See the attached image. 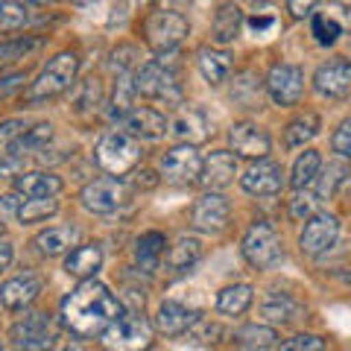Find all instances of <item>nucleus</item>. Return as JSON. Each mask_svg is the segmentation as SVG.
Returning a JSON list of instances; mask_svg holds the SVG:
<instances>
[{
    "mask_svg": "<svg viewBox=\"0 0 351 351\" xmlns=\"http://www.w3.org/2000/svg\"><path fill=\"white\" fill-rule=\"evenodd\" d=\"M123 313L120 302L112 295L106 284L88 278L62 302V322L76 337L103 334L117 316Z\"/></svg>",
    "mask_w": 351,
    "mask_h": 351,
    "instance_id": "1",
    "label": "nucleus"
},
{
    "mask_svg": "<svg viewBox=\"0 0 351 351\" xmlns=\"http://www.w3.org/2000/svg\"><path fill=\"white\" fill-rule=\"evenodd\" d=\"M76 71H80V59H76V53L64 50V53H59V56H53L47 62V68L38 73V80L29 85L27 100L29 103H41V100H53V97L64 94L73 85Z\"/></svg>",
    "mask_w": 351,
    "mask_h": 351,
    "instance_id": "2",
    "label": "nucleus"
},
{
    "mask_svg": "<svg viewBox=\"0 0 351 351\" xmlns=\"http://www.w3.org/2000/svg\"><path fill=\"white\" fill-rule=\"evenodd\" d=\"M152 325L141 313H120L117 319L103 331L106 351H149L152 346Z\"/></svg>",
    "mask_w": 351,
    "mask_h": 351,
    "instance_id": "3",
    "label": "nucleus"
},
{
    "mask_svg": "<svg viewBox=\"0 0 351 351\" xmlns=\"http://www.w3.org/2000/svg\"><path fill=\"white\" fill-rule=\"evenodd\" d=\"M94 156L106 173L123 176L141 161V147H138V138H132L129 132L114 129V132H108V135H103Z\"/></svg>",
    "mask_w": 351,
    "mask_h": 351,
    "instance_id": "4",
    "label": "nucleus"
},
{
    "mask_svg": "<svg viewBox=\"0 0 351 351\" xmlns=\"http://www.w3.org/2000/svg\"><path fill=\"white\" fill-rule=\"evenodd\" d=\"M9 339L18 351H50L59 343V328L50 313H27L9 328Z\"/></svg>",
    "mask_w": 351,
    "mask_h": 351,
    "instance_id": "5",
    "label": "nucleus"
},
{
    "mask_svg": "<svg viewBox=\"0 0 351 351\" xmlns=\"http://www.w3.org/2000/svg\"><path fill=\"white\" fill-rule=\"evenodd\" d=\"M188 32H191L188 18L179 15V12H170V9L149 12L147 21H144V41L156 53L176 50L184 38H188Z\"/></svg>",
    "mask_w": 351,
    "mask_h": 351,
    "instance_id": "6",
    "label": "nucleus"
},
{
    "mask_svg": "<svg viewBox=\"0 0 351 351\" xmlns=\"http://www.w3.org/2000/svg\"><path fill=\"white\" fill-rule=\"evenodd\" d=\"M135 88L141 97L147 100H161V103H179L182 100V88L176 82V76L170 68H164V62H149L135 73Z\"/></svg>",
    "mask_w": 351,
    "mask_h": 351,
    "instance_id": "7",
    "label": "nucleus"
},
{
    "mask_svg": "<svg viewBox=\"0 0 351 351\" xmlns=\"http://www.w3.org/2000/svg\"><path fill=\"white\" fill-rule=\"evenodd\" d=\"M243 258L258 269H267L272 263L281 261V243H278V234L269 223H255L243 234Z\"/></svg>",
    "mask_w": 351,
    "mask_h": 351,
    "instance_id": "8",
    "label": "nucleus"
},
{
    "mask_svg": "<svg viewBox=\"0 0 351 351\" xmlns=\"http://www.w3.org/2000/svg\"><path fill=\"white\" fill-rule=\"evenodd\" d=\"M267 91L276 106H299L304 94V71L290 62L272 64V71L267 76Z\"/></svg>",
    "mask_w": 351,
    "mask_h": 351,
    "instance_id": "9",
    "label": "nucleus"
},
{
    "mask_svg": "<svg viewBox=\"0 0 351 351\" xmlns=\"http://www.w3.org/2000/svg\"><path fill=\"white\" fill-rule=\"evenodd\" d=\"M80 199L91 214H114L117 208L126 205L129 188L123 182H117V179H97V182L85 184Z\"/></svg>",
    "mask_w": 351,
    "mask_h": 351,
    "instance_id": "10",
    "label": "nucleus"
},
{
    "mask_svg": "<svg viewBox=\"0 0 351 351\" xmlns=\"http://www.w3.org/2000/svg\"><path fill=\"white\" fill-rule=\"evenodd\" d=\"M199 173H202V158H199V152L193 149V144L173 147L167 156L161 158V176L173 184L199 182Z\"/></svg>",
    "mask_w": 351,
    "mask_h": 351,
    "instance_id": "11",
    "label": "nucleus"
},
{
    "mask_svg": "<svg viewBox=\"0 0 351 351\" xmlns=\"http://www.w3.org/2000/svg\"><path fill=\"white\" fill-rule=\"evenodd\" d=\"M228 214H232V208H228L226 196H219L217 191H208L202 199L193 205V211H191V226L196 228V232L219 234V232H223V228L228 226Z\"/></svg>",
    "mask_w": 351,
    "mask_h": 351,
    "instance_id": "12",
    "label": "nucleus"
},
{
    "mask_svg": "<svg viewBox=\"0 0 351 351\" xmlns=\"http://www.w3.org/2000/svg\"><path fill=\"white\" fill-rule=\"evenodd\" d=\"M337 234H339V219L334 214H313L299 237V249L304 255L316 258L337 243Z\"/></svg>",
    "mask_w": 351,
    "mask_h": 351,
    "instance_id": "13",
    "label": "nucleus"
},
{
    "mask_svg": "<svg viewBox=\"0 0 351 351\" xmlns=\"http://www.w3.org/2000/svg\"><path fill=\"white\" fill-rule=\"evenodd\" d=\"M313 88L328 100H346L351 97V62L348 59H331L319 64L313 73Z\"/></svg>",
    "mask_w": 351,
    "mask_h": 351,
    "instance_id": "14",
    "label": "nucleus"
},
{
    "mask_svg": "<svg viewBox=\"0 0 351 351\" xmlns=\"http://www.w3.org/2000/svg\"><path fill=\"white\" fill-rule=\"evenodd\" d=\"M240 188L252 196H276L284 188V167L276 161L261 158L258 164H252V167L240 176Z\"/></svg>",
    "mask_w": 351,
    "mask_h": 351,
    "instance_id": "15",
    "label": "nucleus"
},
{
    "mask_svg": "<svg viewBox=\"0 0 351 351\" xmlns=\"http://www.w3.org/2000/svg\"><path fill=\"white\" fill-rule=\"evenodd\" d=\"M120 126H123V132H129L132 138L156 141V138H161L164 132L170 129V120L164 117V112H158V108L138 106V108H132L129 114L120 117Z\"/></svg>",
    "mask_w": 351,
    "mask_h": 351,
    "instance_id": "16",
    "label": "nucleus"
},
{
    "mask_svg": "<svg viewBox=\"0 0 351 351\" xmlns=\"http://www.w3.org/2000/svg\"><path fill=\"white\" fill-rule=\"evenodd\" d=\"M228 144L240 158L261 161L269 156V135L255 123H234L228 129Z\"/></svg>",
    "mask_w": 351,
    "mask_h": 351,
    "instance_id": "17",
    "label": "nucleus"
},
{
    "mask_svg": "<svg viewBox=\"0 0 351 351\" xmlns=\"http://www.w3.org/2000/svg\"><path fill=\"white\" fill-rule=\"evenodd\" d=\"M237 176V156L228 149H217L202 161L199 184L208 191H223L226 184H232Z\"/></svg>",
    "mask_w": 351,
    "mask_h": 351,
    "instance_id": "18",
    "label": "nucleus"
},
{
    "mask_svg": "<svg viewBox=\"0 0 351 351\" xmlns=\"http://www.w3.org/2000/svg\"><path fill=\"white\" fill-rule=\"evenodd\" d=\"M170 132L184 144H199L208 138V114L196 106H182L170 120Z\"/></svg>",
    "mask_w": 351,
    "mask_h": 351,
    "instance_id": "19",
    "label": "nucleus"
},
{
    "mask_svg": "<svg viewBox=\"0 0 351 351\" xmlns=\"http://www.w3.org/2000/svg\"><path fill=\"white\" fill-rule=\"evenodd\" d=\"M199 322V313L179 302H164L156 313V328L164 337H182Z\"/></svg>",
    "mask_w": 351,
    "mask_h": 351,
    "instance_id": "20",
    "label": "nucleus"
},
{
    "mask_svg": "<svg viewBox=\"0 0 351 351\" xmlns=\"http://www.w3.org/2000/svg\"><path fill=\"white\" fill-rule=\"evenodd\" d=\"M41 293V281L38 276H18V278H9L3 287H0V304L6 307V311H24L36 302V295Z\"/></svg>",
    "mask_w": 351,
    "mask_h": 351,
    "instance_id": "21",
    "label": "nucleus"
},
{
    "mask_svg": "<svg viewBox=\"0 0 351 351\" xmlns=\"http://www.w3.org/2000/svg\"><path fill=\"white\" fill-rule=\"evenodd\" d=\"M103 267V249L97 243H85V246H76L68 261H64V272L80 281H88L97 276V269Z\"/></svg>",
    "mask_w": 351,
    "mask_h": 351,
    "instance_id": "22",
    "label": "nucleus"
},
{
    "mask_svg": "<svg viewBox=\"0 0 351 351\" xmlns=\"http://www.w3.org/2000/svg\"><path fill=\"white\" fill-rule=\"evenodd\" d=\"M15 191L29 196V199H44V196H56L62 191V179L44 170H32L15 179Z\"/></svg>",
    "mask_w": 351,
    "mask_h": 351,
    "instance_id": "23",
    "label": "nucleus"
},
{
    "mask_svg": "<svg viewBox=\"0 0 351 351\" xmlns=\"http://www.w3.org/2000/svg\"><path fill=\"white\" fill-rule=\"evenodd\" d=\"M199 73L205 76L208 85H223L232 73V56L226 50H214V47H202L199 50Z\"/></svg>",
    "mask_w": 351,
    "mask_h": 351,
    "instance_id": "24",
    "label": "nucleus"
},
{
    "mask_svg": "<svg viewBox=\"0 0 351 351\" xmlns=\"http://www.w3.org/2000/svg\"><path fill=\"white\" fill-rule=\"evenodd\" d=\"M240 27H243V9L237 3H223L214 15V41L232 44L240 36Z\"/></svg>",
    "mask_w": 351,
    "mask_h": 351,
    "instance_id": "25",
    "label": "nucleus"
},
{
    "mask_svg": "<svg viewBox=\"0 0 351 351\" xmlns=\"http://www.w3.org/2000/svg\"><path fill=\"white\" fill-rule=\"evenodd\" d=\"M252 299H255V290L249 287V284H232V287L219 290L217 295V311L226 313V316H240L249 311Z\"/></svg>",
    "mask_w": 351,
    "mask_h": 351,
    "instance_id": "26",
    "label": "nucleus"
},
{
    "mask_svg": "<svg viewBox=\"0 0 351 351\" xmlns=\"http://www.w3.org/2000/svg\"><path fill=\"white\" fill-rule=\"evenodd\" d=\"M319 114H313V112H304V114H299L295 120H290L287 123V129H284V144H287L290 149H295V147H304L311 138H316L319 135Z\"/></svg>",
    "mask_w": 351,
    "mask_h": 351,
    "instance_id": "27",
    "label": "nucleus"
},
{
    "mask_svg": "<svg viewBox=\"0 0 351 351\" xmlns=\"http://www.w3.org/2000/svg\"><path fill=\"white\" fill-rule=\"evenodd\" d=\"M164 246H167V240H164L161 232L141 234L138 243H135V261H138V267L144 269V272H152V269L158 267L161 255H164Z\"/></svg>",
    "mask_w": 351,
    "mask_h": 351,
    "instance_id": "28",
    "label": "nucleus"
},
{
    "mask_svg": "<svg viewBox=\"0 0 351 351\" xmlns=\"http://www.w3.org/2000/svg\"><path fill=\"white\" fill-rule=\"evenodd\" d=\"M76 243V228L71 226H56V228H47V232H41L36 237V249L41 255H62V252H68L71 246Z\"/></svg>",
    "mask_w": 351,
    "mask_h": 351,
    "instance_id": "29",
    "label": "nucleus"
},
{
    "mask_svg": "<svg viewBox=\"0 0 351 351\" xmlns=\"http://www.w3.org/2000/svg\"><path fill=\"white\" fill-rule=\"evenodd\" d=\"M202 258V243L196 237H179L176 246L167 255V269L170 272H188L196 261Z\"/></svg>",
    "mask_w": 351,
    "mask_h": 351,
    "instance_id": "30",
    "label": "nucleus"
},
{
    "mask_svg": "<svg viewBox=\"0 0 351 351\" xmlns=\"http://www.w3.org/2000/svg\"><path fill=\"white\" fill-rule=\"evenodd\" d=\"M319 170H322V156L316 149H304L299 158H295V164H293V176H290V182H293V188L295 191H302V188H307L316 176H319Z\"/></svg>",
    "mask_w": 351,
    "mask_h": 351,
    "instance_id": "31",
    "label": "nucleus"
},
{
    "mask_svg": "<svg viewBox=\"0 0 351 351\" xmlns=\"http://www.w3.org/2000/svg\"><path fill=\"white\" fill-rule=\"evenodd\" d=\"M50 138H53V126L50 123H36V126H29L24 135H21L15 144H9V147H12V152L21 158V156H29V152H41L44 147L50 144Z\"/></svg>",
    "mask_w": 351,
    "mask_h": 351,
    "instance_id": "32",
    "label": "nucleus"
},
{
    "mask_svg": "<svg viewBox=\"0 0 351 351\" xmlns=\"http://www.w3.org/2000/svg\"><path fill=\"white\" fill-rule=\"evenodd\" d=\"M263 316H267L269 322H281L287 325L295 319V313H299V304H295L287 293H269L267 299H263Z\"/></svg>",
    "mask_w": 351,
    "mask_h": 351,
    "instance_id": "33",
    "label": "nucleus"
},
{
    "mask_svg": "<svg viewBox=\"0 0 351 351\" xmlns=\"http://www.w3.org/2000/svg\"><path fill=\"white\" fill-rule=\"evenodd\" d=\"M234 339L240 346L258 348V351H267V348L278 346V334L272 331V328H267V325H246V328H240V331L234 334Z\"/></svg>",
    "mask_w": 351,
    "mask_h": 351,
    "instance_id": "34",
    "label": "nucleus"
},
{
    "mask_svg": "<svg viewBox=\"0 0 351 351\" xmlns=\"http://www.w3.org/2000/svg\"><path fill=\"white\" fill-rule=\"evenodd\" d=\"M59 211V202L53 199V196H44V199H27V202H21L18 208V219L21 223H41V219H47Z\"/></svg>",
    "mask_w": 351,
    "mask_h": 351,
    "instance_id": "35",
    "label": "nucleus"
},
{
    "mask_svg": "<svg viewBox=\"0 0 351 351\" xmlns=\"http://www.w3.org/2000/svg\"><path fill=\"white\" fill-rule=\"evenodd\" d=\"M138 97V88H135V76L123 73L120 76V82L114 85V94H112V114L120 120L123 114L132 112V100Z\"/></svg>",
    "mask_w": 351,
    "mask_h": 351,
    "instance_id": "36",
    "label": "nucleus"
},
{
    "mask_svg": "<svg viewBox=\"0 0 351 351\" xmlns=\"http://www.w3.org/2000/svg\"><path fill=\"white\" fill-rule=\"evenodd\" d=\"M29 21L27 6L15 0H0V32H15Z\"/></svg>",
    "mask_w": 351,
    "mask_h": 351,
    "instance_id": "37",
    "label": "nucleus"
},
{
    "mask_svg": "<svg viewBox=\"0 0 351 351\" xmlns=\"http://www.w3.org/2000/svg\"><path fill=\"white\" fill-rule=\"evenodd\" d=\"M41 41L38 38H15V41H3L0 44V64H9L15 59L29 56L32 50H38Z\"/></svg>",
    "mask_w": 351,
    "mask_h": 351,
    "instance_id": "38",
    "label": "nucleus"
},
{
    "mask_svg": "<svg viewBox=\"0 0 351 351\" xmlns=\"http://www.w3.org/2000/svg\"><path fill=\"white\" fill-rule=\"evenodd\" d=\"M316 214V193H311V191H295V196L290 199V217L293 219H311Z\"/></svg>",
    "mask_w": 351,
    "mask_h": 351,
    "instance_id": "39",
    "label": "nucleus"
},
{
    "mask_svg": "<svg viewBox=\"0 0 351 351\" xmlns=\"http://www.w3.org/2000/svg\"><path fill=\"white\" fill-rule=\"evenodd\" d=\"M313 36L319 44H334L339 38V24H337V18L334 15H313Z\"/></svg>",
    "mask_w": 351,
    "mask_h": 351,
    "instance_id": "40",
    "label": "nucleus"
},
{
    "mask_svg": "<svg viewBox=\"0 0 351 351\" xmlns=\"http://www.w3.org/2000/svg\"><path fill=\"white\" fill-rule=\"evenodd\" d=\"M348 179V167L346 164H328V170H325V179L319 182V196H334L337 188Z\"/></svg>",
    "mask_w": 351,
    "mask_h": 351,
    "instance_id": "41",
    "label": "nucleus"
},
{
    "mask_svg": "<svg viewBox=\"0 0 351 351\" xmlns=\"http://www.w3.org/2000/svg\"><path fill=\"white\" fill-rule=\"evenodd\" d=\"M281 351H325V339L313 337V334H299L287 339V343L281 346Z\"/></svg>",
    "mask_w": 351,
    "mask_h": 351,
    "instance_id": "42",
    "label": "nucleus"
},
{
    "mask_svg": "<svg viewBox=\"0 0 351 351\" xmlns=\"http://www.w3.org/2000/svg\"><path fill=\"white\" fill-rule=\"evenodd\" d=\"M331 147H334L337 156L351 158V120H343V123H339V129L331 138Z\"/></svg>",
    "mask_w": 351,
    "mask_h": 351,
    "instance_id": "43",
    "label": "nucleus"
},
{
    "mask_svg": "<svg viewBox=\"0 0 351 351\" xmlns=\"http://www.w3.org/2000/svg\"><path fill=\"white\" fill-rule=\"evenodd\" d=\"M27 129L29 126L24 123V120H3V123H0V144H15Z\"/></svg>",
    "mask_w": 351,
    "mask_h": 351,
    "instance_id": "44",
    "label": "nucleus"
},
{
    "mask_svg": "<svg viewBox=\"0 0 351 351\" xmlns=\"http://www.w3.org/2000/svg\"><path fill=\"white\" fill-rule=\"evenodd\" d=\"M278 21H276V15H269V12H263V15H252L249 18V29L255 32V36H261V32H267V29H272Z\"/></svg>",
    "mask_w": 351,
    "mask_h": 351,
    "instance_id": "45",
    "label": "nucleus"
},
{
    "mask_svg": "<svg viewBox=\"0 0 351 351\" xmlns=\"http://www.w3.org/2000/svg\"><path fill=\"white\" fill-rule=\"evenodd\" d=\"M18 208H21V202L15 199L12 193H3V196H0V223H6V219L18 217Z\"/></svg>",
    "mask_w": 351,
    "mask_h": 351,
    "instance_id": "46",
    "label": "nucleus"
},
{
    "mask_svg": "<svg viewBox=\"0 0 351 351\" xmlns=\"http://www.w3.org/2000/svg\"><path fill=\"white\" fill-rule=\"evenodd\" d=\"M316 3H319V0H287V9L293 18H304V15H311V9Z\"/></svg>",
    "mask_w": 351,
    "mask_h": 351,
    "instance_id": "47",
    "label": "nucleus"
},
{
    "mask_svg": "<svg viewBox=\"0 0 351 351\" xmlns=\"http://www.w3.org/2000/svg\"><path fill=\"white\" fill-rule=\"evenodd\" d=\"M12 255H15V249L9 240H0V272H3L9 263H12Z\"/></svg>",
    "mask_w": 351,
    "mask_h": 351,
    "instance_id": "48",
    "label": "nucleus"
},
{
    "mask_svg": "<svg viewBox=\"0 0 351 351\" xmlns=\"http://www.w3.org/2000/svg\"><path fill=\"white\" fill-rule=\"evenodd\" d=\"M15 170H18V161L0 152V179H6V176H12Z\"/></svg>",
    "mask_w": 351,
    "mask_h": 351,
    "instance_id": "49",
    "label": "nucleus"
},
{
    "mask_svg": "<svg viewBox=\"0 0 351 351\" xmlns=\"http://www.w3.org/2000/svg\"><path fill=\"white\" fill-rule=\"evenodd\" d=\"M21 82H24V76H9V80H0V97H6L9 91H15V88L21 85Z\"/></svg>",
    "mask_w": 351,
    "mask_h": 351,
    "instance_id": "50",
    "label": "nucleus"
},
{
    "mask_svg": "<svg viewBox=\"0 0 351 351\" xmlns=\"http://www.w3.org/2000/svg\"><path fill=\"white\" fill-rule=\"evenodd\" d=\"M343 6H346V21H348V27H351V0H343Z\"/></svg>",
    "mask_w": 351,
    "mask_h": 351,
    "instance_id": "51",
    "label": "nucleus"
},
{
    "mask_svg": "<svg viewBox=\"0 0 351 351\" xmlns=\"http://www.w3.org/2000/svg\"><path fill=\"white\" fill-rule=\"evenodd\" d=\"M29 3H47V0H29Z\"/></svg>",
    "mask_w": 351,
    "mask_h": 351,
    "instance_id": "52",
    "label": "nucleus"
},
{
    "mask_svg": "<svg viewBox=\"0 0 351 351\" xmlns=\"http://www.w3.org/2000/svg\"><path fill=\"white\" fill-rule=\"evenodd\" d=\"M68 351H85V348H68Z\"/></svg>",
    "mask_w": 351,
    "mask_h": 351,
    "instance_id": "53",
    "label": "nucleus"
}]
</instances>
